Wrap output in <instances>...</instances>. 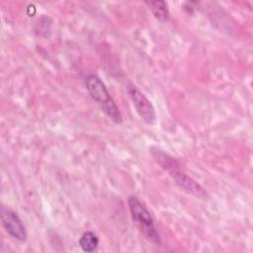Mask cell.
<instances>
[{
	"instance_id": "cell-1",
	"label": "cell",
	"mask_w": 253,
	"mask_h": 253,
	"mask_svg": "<svg viewBox=\"0 0 253 253\" xmlns=\"http://www.w3.org/2000/svg\"><path fill=\"white\" fill-rule=\"evenodd\" d=\"M85 85L90 96L95 102H97L102 111L113 122L121 124L122 115L102 79L96 74H90L86 77Z\"/></svg>"
},
{
	"instance_id": "cell-2",
	"label": "cell",
	"mask_w": 253,
	"mask_h": 253,
	"mask_svg": "<svg viewBox=\"0 0 253 253\" xmlns=\"http://www.w3.org/2000/svg\"><path fill=\"white\" fill-rule=\"evenodd\" d=\"M127 203L131 218L138 230L149 242L159 245L161 243L160 235L155 228L154 221L149 211L134 196H130Z\"/></svg>"
},
{
	"instance_id": "cell-3",
	"label": "cell",
	"mask_w": 253,
	"mask_h": 253,
	"mask_svg": "<svg viewBox=\"0 0 253 253\" xmlns=\"http://www.w3.org/2000/svg\"><path fill=\"white\" fill-rule=\"evenodd\" d=\"M127 93L139 117L147 125L155 124L157 119L155 109L145 95L133 85H129L127 87Z\"/></svg>"
},
{
	"instance_id": "cell-4",
	"label": "cell",
	"mask_w": 253,
	"mask_h": 253,
	"mask_svg": "<svg viewBox=\"0 0 253 253\" xmlns=\"http://www.w3.org/2000/svg\"><path fill=\"white\" fill-rule=\"evenodd\" d=\"M1 222L5 230L14 239L19 241H25L27 239V230L22 219L16 211L8 207L2 206L0 209Z\"/></svg>"
},
{
	"instance_id": "cell-5",
	"label": "cell",
	"mask_w": 253,
	"mask_h": 253,
	"mask_svg": "<svg viewBox=\"0 0 253 253\" xmlns=\"http://www.w3.org/2000/svg\"><path fill=\"white\" fill-rule=\"evenodd\" d=\"M167 171L169 172L170 176L173 178L175 183L185 192L201 199L207 197V192L205 191V189L190 176H188L184 172H181L177 168V163L168 168Z\"/></svg>"
},
{
	"instance_id": "cell-6",
	"label": "cell",
	"mask_w": 253,
	"mask_h": 253,
	"mask_svg": "<svg viewBox=\"0 0 253 253\" xmlns=\"http://www.w3.org/2000/svg\"><path fill=\"white\" fill-rule=\"evenodd\" d=\"M145 5H147L148 9L152 13V15L160 22H165L169 18V11L167 8V4L162 0L155 1H145Z\"/></svg>"
},
{
	"instance_id": "cell-7",
	"label": "cell",
	"mask_w": 253,
	"mask_h": 253,
	"mask_svg": "<svg viewBox=\"0 0 253 253\" xmlns=\"http://www.w3.org/2000/svg\"><path fill=\"white\" fill-rule=\"evenodd\" d=\"M78 244L84 252H93L99 245V238L94 232L86 231L80 236Z\"/></svg>"
}]
</instances>
